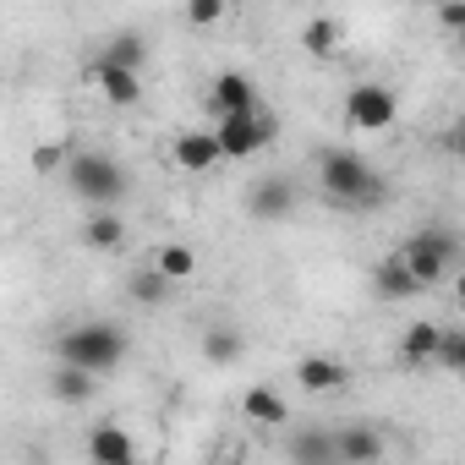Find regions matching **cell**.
I'll use <instances>...</instances> for the list:
<instances>
[{
  "instance_id": "obj_1",
  "label": "cell",
  "mask_w": 465,
  "mask_h": 465,
  "mask_svg": "<svg viewBox=\"0 0 465 465\" xmlns=\"http://www.w3.org/2000/svg\"><path fill=\"white\" fill-rule=\"evenodd\" d=\"M318 192L340 213H378L389 203V181L351 148H323L318 153Z\"/></svg>"
},
{
  "instance_id": "obj_2",
  "label": "cell",
  "mask_w": 465,
  "mask_h": 465,
  "mask_svg": "<svg viewBox=\"0 0 465 465\" xmlns=\"http://www.w3.org/2000/svg\"><path fill=\"white\" fill-rule=\"evenodd\" d=\"M126 329L121 323H110V318H88V323H72L61 340H55V356L61 361H77V367H88V372H115L121 361H126Z\"/></svg>"
},
{
  "instance_id": "obj_3",
  "label": "cell",
  "mask_w": 465,
  "mask_h": 465,
  "mask_svg": "<svg viewBox=\"0 0 465 465\" xmlns=\"http://www.w3.org/2000/svg\"><path fill=\"white\" fill-rule=\"evenodd\" d=\"M66 186H72L83 203H94V208H115L132 181H126V170H121L104 148H77V153L66 159Z\"/></svg>"
},
{
  "instance_id": "obj_4",
  "label": "cell",
  "mask_w": 465,
  "mask_h": 465,
  "mask_svg": "<svg viewBox=\"0 0 465 465\" xmlns=\"http://www.w3.org/2000/svg\"><path fill=\"white\" fill-rule=\"evenodd\" d=\"M460 236H454V230H443V224H421V230H411V236H405V258H411V269L421 274V285L427 291H438L443 280H454V263H460Z\"/></svg>"
},
{
  "instance_id": "obj_5",
  "label": "cell",
  "mask_w": 465,
  "mask_h": 465,
  "mask_svg": "<svg viewBox=\"0 0 465 465\" xmlns=\"http://www.w3.org/2000/svg\"><path fill=\"white\" fill-rule=\"evenodd\" d=\"M219 148H224V159H252V153H263L274 137H280V121L269 115V110H252V115H219Z\"/></svg>"
},
{
  "instance_id": "obj_6",
  "label": "cell",
  "mask_w": 465,
  "mask_h": 465,
  "mask_svg": "<svg viewBox=\"0 0 465 465\" xmlns=\"http://www.w3.org/2000/svg\"><path fill=\"white\" fill-rule=\"evenodd\" d=\"M400 115V99L389 83H351L345 88V121L356 132H389Z\"/></svg>"
},
{
  "instance_id": "obj_7",
  "label": "cell",
  "mask_w": 465,
  "mask_h": 465,
  "mask_svg": "<svg viewBox=\"0 0 465 465\" xmlns=\"http://www.w3.org/2000/svg\"><path fill=\"white\" fill-rule=\"evenodd\" d=\"M88 83L104 94V104H115V110H132L137 99H143V72L137 66H115V61H104V55H94L88 61Z\"/></svg>"
},
{
  "instance_id": "obj_8",
  "label": "cell",
  "mask_w": 465,
  "mask_h": 465,
  "mask_svg": "<svg viewBox=\"0 0 465 465\" xmlns=\"http://www.w3.org/2000/svg\"><path fill=\"white\" fill-rule=\"evenodd\" d=\"M372 296L378 302H416V296H427V285H421V274L411 269L405 252H389V258L372 263Z\"/></svg>"
},
{
  "instance_id": "obj_9",
  "label": "cell",
  "mask_w": 465,
  "mask_h": 465,
  "mask_svg": "<svg viewBox=\"0 0 465 465\" xmlns=\"http://www.w3.org/2000/svg\"><path fill=\"white\" fill-rule=\"evenodd\" d=\"M170 164L186 170V175H208L213 164H224L219 132H175L170 137Z\"/></svg>"
},
{
  "instance_id": "obj_10",
  "label": "cell",
  "mask_w": 465,
  "mask_h": 465,
  "mask_svg": "<svg viewBox=\"0 0 465 465\" xmlns=\"http://www.w3.org/2000/svg\"><path fill=\"white\" fill-rule=\"evenodd\" d=\"M208 110H213V115H252V110H263L258 83H252L247 72H219L213 88H208Z\"/></svg>"
},
{
  "instance_id": "obj_11",
  "label": "cell",
  "mask_w": 465,
  "mask_h": 465,
  "mask_svg": "<svg viewBox=\"0 0 465 465\" xmlns=\"http://www.w3.org/2000/svg\"><path fill=\"white\" fill-rule=\"evenodd\" d=\"M296 208V181L291 175H263L247 186V213L252 219H285Z\"/></svg>"
},
{
  "instance_id": "obj_12",
  "label": "cell",
  "mask_w": 465,
  "mask_h": 465,
  "mask_svg": "<svg viewBox=\"0 0 465 465\" xmlns=\"http://www.w3.org/2000/svg\"><path fill=\"white\" fill-rule=\"evenodd\" d=\"M83 454H88L94 465H132V460H137V443H132V432H126V427L99 421V427L83 438Z\"/></svg>"
},
{
  "instance_id": "obj_13",
  "label": "cell",
  "mask_w": 465,
  "mask_h": 465,
  "mask_svg": "<svg viewBox=\"0 0 465 465\" xmlns=\"http://www.w3.org/2000/svg\"><path fill=\"white\" fill-rule=\"evenodd\" d=\"M296 383L307 389V394H340L345 383H351V367L340 361V356H302L296 361Z\"/></svg>"
},
{
  "instance_id": "obj_14",
  "label": "cell",
  "mask_w": 465,
  "mask_h": 465,
  "mask_svg": "<svg viewBox=\"0 0 465 465\" xmlns=\"http://www.w3.org/2000/svg\"><path fill=\"white\" fill-rule=\"evenodd\" d=\"M334 438H340V460H345V465H378V460L389 454V438H383L378 427H367V421H351V427H340Z\"/></svg>"
},
{
  "instance_id": "obj_15",
  "label": "cell",
  "mask_w": 465,
  "mask_h": 465,
  "mask_svg": "<svg viewBox=\"0 0 465 465\" xmlns=\"http://www.w3.org/2000/svg\"><path fill=\"white\" fill-rule=\"evenodd\" d=\"M438 345H443V323L416 318V323L400 334V361H405V367H438Z\"/></svg>"
},
{
  "instance_id": "obj_16",
  "label": "cell",
  "mask_w": 465,
  "mask_h": 465,
  "mask_svg": "<svg viewBox=\"0 0 465 465\" xmlns=\"http://www.w3.org/2000/svg\"><path fill=\"white\" fill-rule=\"evenodd\" d=\"M242 416L258 421V427H285V421H291V400H285L274 383H252V389L242 394Z\"/></svg>"
},
{
  "instance_id": "obj_17",
  "label": "cell",
  "mask_w": 465,
  "mask_h": 465,
  "mask_svg": "<svg viewBox=\"0 0 465 465\" xmlns=\"http://www.w3.org/2000/svg\"><path fill=\"white\" fill-rule=\"evenodd\" d=\"M50 394H55L61 405H88V400L99 394V372H88V367H77V361H61V367L50 372Z\"/></svg>"
},
{
  "instance_id": "obj_18",
  "label": "cell",
  "mask_w": 465,
  "mask_h": 465,
  "mask_svg": "<svg viewBox=\"0 0 465 465\" xmlns=\"http://www.w3.org/2000/svg\"><path fill=\"white\" fill-rule=\"evenodd\" d=\"M285 454L302 460V465H334L340 460V438L323 432V427H307V432H291L285 438Z\"/></svg>"
},
{
  "instance_id": "obj_19",
  "label": "cell",
  "mask_w": 465,
  "mask_h": 465,
  "mask_svg": "<svg viewBox=\"0 0 465 465\" xmlns=\"http://www.w3.org/2000/svg\"><path fill=\"white\" fill-rule=\"evenodd\" d=\"M83 247H94V252H121V247H126V219H121L115 208H94L88 224H83Z\"/></svg>"
},
{
  "instance_id": "obj_20",
  "label": "cell",
  "mask_w": 465,
  "mask_h": 465,
  "mask_svg": "<svg viewBox=\"0 0 465 465\" xmlns=\"http://www.w3.org/2000/svg\"><path fill=\"white\" fill-rule=\"evenodd\" d=\"M242 351H247L242 329H230V323L203 329V361H208V367H236V361H242Z\"/></svg>"
},
{
  "instance_id": "obj_21",
  "label": "cell",
  "mask_w": 465,
  "mask_h": 465,
  "mask_svg": "<svg viewBox=\"0 0 465 465\" xmlns=\"http://www.w3.org/2000/svg\"><path fill=\"white\" fill-rule=\"evenodd\" d=\"M126 291H132V302H137V307H164V302L175 296V280L153 263V269H132Z\"/></svg>"
},
{
  "instance_id": "obj_22",
  "label": "cell",
  "mask_w": 465,
  "mask_h": 465,
  "mask_svg": "<svg viewBox=\"0 0 465 465\" xmlns=\"http://www.w3.org/2000/svg\"><path fill=\"white\" fill-rule=\"evenodd\" d=\"M340 45H345V28H340L334 17H312V23L302 28V50H307L312 61H334Z\"/></svg>"
},
{
  "instance_id": "obj_23",
  "label": "cell",
  "mask_w": 465,
  "mask_h": 465,
  "mask_svg": "<svg viewBox=\"0 0 465 465\" xmlns=\"http://www.w3.org/2000/svg\"><path fill=\"white\" fill-rule=\"evenodd\" d=\"M99 55H104V61H115V66H137V72H143V66H148V39H143L137 28H126V34H115Z\"/></svg>"
},
{
  "instance_id": "obj_24",
  "label": "cell",
  "mask_w": 465,
  "mask_h": 465,
  "mask_svg": "<svg viewBox=\"0 0 465 465\" xmlns=\"http://www.w3.org/2000/svg\"><path fill=\"white\" fill-rule=\"evenodd\" d=\"M153 263H159V269H164L175 285H186V280L197 274V252H192L186 242H170V247H159V258H153Z\"/></svg>"
},
{
  "instance_id": "obj_25",
  "label": "cell",
  "mask_w": 465,
  "mask_h": 465,
  "mask_svg": "<svg viewBox=\"0 0 465 465\" xmlns=\"http://www.w3.org/2000/svg\"><path fill=\"white\" fill-rule=\"evenodd\" d=\"M438 367H443V372H454V378H465V323L443 329V345H438Z\"/></svg>"
},
{
  "instance_id": "obj_26",
  "label": "cell",
  "mask_w": 465,
  "mask_h": 465,
  "mask_svg": "<svg viewBox=\"0 0 465 465\" xmlns=\"http://www.w3.org/2000/svg\"><path fill=\"white\" fill-rule=\"evenodd\" d=\"M230 12V0H186V23L192 28H219Z\"/></svg>"
},
{
  "instance_id": "obj_27",
  "label": "cell",
  "mask_w": 465,
  "mask_h": 465,
  "mask_svg": "<svg viewBox=\"0 0 465 465\" xmlns=\"http://www.w3.org/2000/svg\"><path fill=\"white\" fill-rule=\"evenodd\" d=\"M66 159H72V148H66V143H39V148H34V170H39V175L66 170Z\"/></svg>"
},
{
  "instance_id": "obj_28",
  "label": "cell",
  "mask_w": 465,
  "mask_h": 465,
  "mask_svg": "<svg viewBox=\"0 0 465 465\" xmlns=\"http://www.w3.org/2000/svg\"><path fill=\"white\" fill-rule=\"evenodd\" d=\"M438 148H443L449 159H460V164H465V115H454V121L443 126V137H438Z\"/></svg>"
},
{
  "instance_id": "obj_29",
  "label": "cell",
  "mask_w": 465,
  "mask_h": 465,
  "mask_svg": "<svg viewBox=\"0 0 465 465\" xmlns=\"http://www.w3.org/2000/svg\"><path fill=\"white\" fill-rule=\"evenodd\" d=\"M438 28L465 34V0H438Z\"/></svg>"
},
{
  "instance_id": "obj_30",
  "label": "cell",
  "mask_w": 465,
  "mask_h": 465,
  "mask_svg": "<svg viewBox=\"0 0 465 465\" xmlns=\"http://www.w3.org/2000/svg\"><path fill=\"white\" fill-rule=\"evenodd\" d=\"M454 302H460V312H465V269L454 274Z\"/></svg>"
},
{
  "instance_id": "obj_31",
  "label": "cell",
  "mask_w": 465,
  "mask_h": 465,
  "mask_svg": "<svg viewBox=\"0 0 465 465\" xmlns=\"http://www.w3.org/2000/svg\"><path fill=\"white\" fill-rule=\"evenodd\" d=\"M454 39H460V50H465V34H454Z\"/></svg>"
}]
</instances>
